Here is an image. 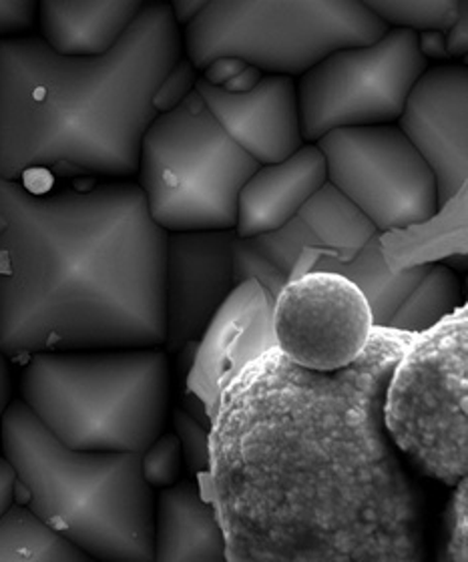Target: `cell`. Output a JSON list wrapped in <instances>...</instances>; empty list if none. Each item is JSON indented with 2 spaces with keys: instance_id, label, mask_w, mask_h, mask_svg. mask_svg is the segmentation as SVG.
I'll return each mask as SVG.
<instances>
[{
  "instance_id": "1",
  "label": "cell",
  "mask_w": 468,
  "mask_h": 562,
  "mask_svg": "<svg viewBox=\"0 0 468 562\" xmlns=\"http://www.w3.org/2000/svg\"><path fill=\"white\" fill-rule=\"evenodd\" d=\"M414 338L375 328L334 374L271 348L223 387L208 470L227 561L428 562L422 494L385 426Z\"/></svg>"
},
{
  "instance_id": "2",
  "label": "cell",
  "mask_w": 468,
  "mask_h": 562,
  "mask_svg": "<svg viewBox=\"0 0 468 562\" xmlns=\"http://www.w3.org/2000/svg\"><path fill=\"white\" fill-rule=\"evenodd\" d=\"M165 249L137 183L0 179V351L164 348Z\"/></svg>"
},
{
  "instance_id": "3",
  "label": "cell",
  "mask_w": 468,
  "mask_h": 562,
  "mask_svg": "<svg viewBox=\"0 0 468 562\" xmlns=\"http://www.w3.org/2000/svg\"><path fill=\"white\" fill-rule=\"evenodd\" d=\"M181 59L169 2H145L101 57H63L38 36L0 41V179L137 176L155 94Z\"/></svg>"
},
{
  "instance_id": "4",
  "label": "cell",
  "mask_w": 468,
  "mask_h": 562,
  "mask_svg": "<svg viewBox=\"0 0 468 562\" xmlns=\"http://www.w3.org/2000/svg\"><path fill=\"white\" fill-rule=\"evenodd\" d=\"M0 442L43 525L93 561L152 562L155 501L141 454L67 448L23 402L4 412Z\"/></svg>"
},
{
  "instance_id": "5",
  "label": "cell",
  "mask_w": 468,
  "mask_h": 562,
  "mask_svg": "<svg viewBox=\"0 0 468 562\" xmlns=\"http://www.w3.org/2000/svg\"><path fill=\"white\" fill-rule=\"evenodd\" d=\"M23 404L60 445L143 454L164 434L169 362L164 348L57 351L29 358Z\"/></svg>"
},
{
  "instance_id": "6",
  "label": "cell",
  "mask_w": 468,
  "mask_h": 562,
  "mask_svg": "<svg viewBox=\"0 0 468 562\" xmlns=\"http://www.w3.org/2000/svg\"><path fill=\"white\" fill-rule=\"evenodd\" d=\"M387 33L366 2L213 0L181 35L196 70L230 59L296 79L336 50L372 45Z\"/></svg>"
},
{
  "instance_id": "7",
  "label": "cell",
  "mask_w": 468,
  "mask_h": 562,
  "mask_svg": "<svg viewBox=\"0 0 468 562\" xmlns=\"http://www.w3.org/2000/svg\"><path fill=\"white\" fill-rule=\"evenodd\" d=\"M259 169L200 94L159 113L141 140V191L165 234L235 229L237 195Z\"/></svg>"
},
{
  "instance_id": "8",
  "label": "cell",
  "mask_w": 468,
  "mask_h": 562,
  "mask_svg": "<svg viewBox=\"0 0 468 562\" xmlns=\"http://www.w3.org/2000/svg\"><path fill=\"white\" fill-rule=\"evenodd\" d=\"M467 305L416 336L388 382L385 426L412 467L457 486L468 470Z\"/></svg>"
},
{
  "instance_id": "9",
  "label": "cell",
  "mask_w": 468,
  "mask_h": 562,
  "mask_svg": "<svg viewBox=\"0 0 468 562\" xmlns=\"http://www.w3.org/2000/svg\"><path fill=\"white\" fill-rule=\"evenodd\" d=\"M428 65L419 35L402 29L320 60L296 81L304 143L316 145L336 130L394 125Z\"/></svg>"
},
{
  "instance_id": "10",
  "label": "cell",
  "mask_w": 468,
  "mask_h": 562,
  "mask_svg": "<svg viewBox=\"0 0 468 562\" xmlns=\"http://www.w3.org/2000/svg\"><path fill=\"white\" fill-rule=\"evenodd\" d=\"M332 188L376 232L422 225L438 213L433 169L397 125L336 130L316 143Z\"/></svg>"
},
{
  "instance_id": "11",
  "label": "cell",
  "mask_w": 468,
  "mask_h": 562,
  "mask_svg": "<svg viewBox=\"0 0 468 562\" xmlns=\"http://www.w3.org/2000/svg\"><path fill=\"white\" fill-rule=\"evenodd\" d=\"M271 331L293 366L334 374L363 356L375 319L356 283L336 271H308L276 295Z\"/></svg>"
},
{
  "instance_id": "12",
  "label": "cell",
  "mask_w": 468,
  "mask_h": 562,
  "mask_svg": "<svg viewBox=\"0 0 468 562\" xmlns=\"http://www.w3.org/2000/svg\"><path fill=\"white\" fill-rule=\"evenodd\" d=\"M235 229L167 234L165 348L167 356L200 341L234 292Z\"/></svg>"
},
{
  "instance_id": "13",
  "label": "cell",
  "mask_w": 468,
  "mask_h": 562,
  "mask_svg": "<svg viewBox=\"0 0 468 562\" xmlns=\"http://www.w3.org/2000/svg\"><path fill=\"white\" fill-rule=\"evenodd\" d=\"M397 123L433 169L438 211L445 210L468 179L467 65H428L412 87Z\"/></svg>"
},
{
  "instance_id": "14",
  "label": "cell",
  "mask_w": 468,
  "mask_h": 562,
  "mask_svg": "<svg viewBox=\"0 0 468 562\" xmlns=\"http://www.w3.org/2000/svg\"><path fill=\"white\" fill-rule=\"evenodd\" d=\"M196 93L239 149L259 165L281 164L305 145L292 77L266 75L246 91H232L200 77Z\"/></svg>"
},
{
  "instance_id": "15",
  "label": "cell",
  "mask_w": 468,
  "mask_h": 562,
  "mask_svg": "<svg viewBox=\"0 0 468 562\" xmlns=\"http://www.w3.org/2000/svg\"><path fill=\"white\" fill-rule=\"evenodd\" d=\"M258 281L247 280L234 288L227 302L213 317L196 351V363L189 375V394L200 404L210 422L218 408L223 387L227 386L244 366L264 351L276 348L271 331V305Z\"/></svg>"
},
{
  "instance_id": "16",
  "label": "cell",
  "mask_w": 468,
  "mask_h": 562,
  "mask_svg": "<svg viewBox=\"0 0 468 562\" xmlns=\"http://www.w3.org/2000/svg\"><path fill=\"white\" fill-rule=\"evenodd\" d=\"M326 183V159L316 145H304L281 164L259 165L237 195L235 235L256 239L280 232Z\"/></svg>"
},
{
  "instance_id": "17",
  "label": "cell",
  "mask_w": 468,
  "mask_h": 562,
  "mask_svg": "<svg viewBox=\"0 0 468 562\" xmlns=\"http://www.w3.org/2000/svg\"><path fill=\"white\" fill-rule=\"evenodd\" d=\"M143 7L141 0H45L38 2L41 38L63 57H101L130 31Z\"/></svg>"
},
{
  "instance_id": "18",
  "label": "cell",
  "mask_w": 468,
  "mask_h": 562,
  "mask_svg": "<svg viewBox=\"0 0 468 562\" xmlns=\"http://www.w3.org/2000/svg\"><path fill=\"white\" fill-rule=\"evenodd\" d=\"M152 562H230L213 506L193 484L181 482L161 492Z\"/></svg>"
},
{
  "instance_id": "19",
  "label": "cell",
  "mask_w": 468,
  "mask_h": 562,
  "mask_svg": "<svg viewBox=\"0 0 468 562\" xmlns=\"http://www.w3.org/2000/svg\"><path fill=\"white\" fill-rule=\"evenodd\" d=\"M372 241L375 239H370L358 251V256L352 258V263H344V270L336 273L356 283L364 293L372 312L375 328H388L397 310L428 273L431 266H414L400 273H392L387 261L380 258L378 246L376 249L372 247Z\"/></svg>"
},
{
  "instance_id": "20",
  "label": "cell",
  "mask_w": 468,
  "mask_h": 562,
  "mask_svg": "<svg viewBox=\"0 0 468 562\" xmlns=\"http://www.w3.org/2000/svg\"><path fill=\"white\" fill-rule=\"evenodd\" d=\"M0 562H97L43 525L26 506L0 518Z\"/></svg>"
},
{
  "instance_id": "21",
  "label": "cell",
  "mask_w": 468,
  "mask_h": 562,
  "mask_svg": "<svg viewBox=\"0 0 468 562\" xmlns=\"http://www.w3.org/2000/svg\"><path fill=\"white\" fill-rule=\"evenodd\" d=\"M298 220H302L324 246L338 247L354 256L378 234L375 225L330 183L305 203Z\"/></svg>"
},
{
  "instance_id": "22",
  "label": "cell",
  "mask_w": 468,
  "mask_h": 562,
  "mask_svg": "<svg viewBox=\"0 0 468 562\" xmlns=\"http://www.w3.org/2000/svg\"><path fill=\"white\" fill-rule=\"evenodd\" d=\"M463 305L457 273L446 266H434L402 302L387 329L421 336L455 314Z\"/></svg>"
},
{
  "instance_id": "23",
  "label": "cell",
  "mask_w": 468,
  "mask_h": 562,
  "mask_svg": "<svg viewBox=\"0 0 468 562\" xmlns=\"http://www.w3.org/2000/svg\"><path fill=\"white\" fill-rule=\"evenodd\" d=\"M366 7L382 19L388 29L443 33L457 23L468 4L465 0H368Z\"/></svg>"
},
{
  "instance_id": "24",
  "label": "cell",
  "mask_w": 468,
  "mask_h": 562,
  "mask_svg": "<svg viewBox=\"0 0 468 562\" xmlns=\"http://www.w3.org/2000/svg\"><path fill=\"white\" fill-rule=\"evenodd\" d=\"M183 450L177 434H161L143 454L141 474L152 488H169L183 470Z\"/></svg>"
},
{
  "instance_id": "25",
  "label": "cell",
  "mask_w": 468,
  "mask_h": 562,
  "mask_svg": "<svg viewBox=\"0 0 468 562\" xmlns=\"http://www.w3.org/2000/svg\"><path fill=\"white\" fill-rule=\"evenodd\" d=\"M445 547L438 562H468V486L467 479L457 484V492L446 513Z\"/></svg>"
},
{
  "instance_id": "26",
  "label": "cell",
  "mask_w": 468,
  "mask_h": 562,
  "mask_svg": "<svg viewBox=\"0 0 468 562\" xmlns=\"http://www.w3.org/2000/svg\"><path fill=\"white\" fill-rule=\"evenodd\" d=\"M174 424L189 469L193 472L210 469V432L203 428V424L183 411L176 412Z\"/></svg>"
},
{
  "instance_id": "27",
  "label": "cell",
  "mask_w": 468,
  "mask_h": 562,
  "mask_svg": "<svg viewBox=\"0 0 468 562\" xmlns=\"http://www.w3.org/2000/svg\"><path fill=\"white\" fill-rule=\"evenodd\" d=\"M198 70L188 59H181L176 65V69L167 75L164 85L155 94V109L157 113H167L177 105H181L189 94L193 93L196 82H198Z\"/></svg>"
},
{
  "instance_id": "28",
  "label": "cell",
  "mask_w": 468,
  "mask_h": 562,
  "mask_svg": "<svg viewBox=\"0 0 468 562\" xmlns=\"http://www.w3.org/2000/svg\"><path fill=\"white\" fill-rule=\"evenodd\" d=\"M38 21L35 0H0V41L26 36Z\"/></svg>"
},
{
  "instance_id": "29",
  "label": "cell",
  "mask_w": 468,
  "mask_h": 562,
  "mask_svg": "<svg viewBox=\"0 0 468 562\" xmlns=\"http://www.w3.org/2000/svg\"><path fill=\"white\" fill-rule=\"evenodd\" d=\"M445 48L450 59L467 57L468 50V7L460 14L457 23L448 29L445 35Z\"/></svg>"
},
{
  "instance_id": "30",
  "label": "cell",
  "mask_w": 468,
  "mask_h": 562,
  "mask_svg": "<svg viewBox=\"0 0 468 562\" xmlns=\"http://www.w3.org/2000/svg\"><path fill=\"white\" fill-rule=\"evenodd\" d=\"M16 486H19V479L11 462L7 458H0V518L14 506Z\"/></svg>"
},
{
  "instance_id": "31",
  "label": "cell",
  "mask_w": 468,
  "mask_h": 562,
  "mask_svg": "<svg viewBox=\"0 0 468 562\" xmlns=\"http://www.w3.org/2000/svg\"><path fill=\"white\" fill-rule=\"evenodd\" d=\"M208 4V0H177V2H169L174 19L179 24V29L188 26V24L196 21V16L203 11V7Z\"/></svg>"
},
{
  "instance_id": "32",
  "label": "cell",
  "mask_w": 468,
  "mask_h": 562,
  "mask_svg": "<svg viewBox=\"0 0 468 562\" xmlns=\"http://www.w3.org/2000/svg\"><path fill=\"white\" fill-rule=\"evenodd\" d=\"M419 48H421L422 57L428 60V57L434 59H443V63H448V53L445 48V35L443 33H422L419 35Z\"/></svg>"
},
{
  "instance_id": "33",
  "label": "cell",
  "mask_w": 468,
  "mask_h": 562,
  "mask_svg": "<svg viewBox=\"0 0 468 562\" xmlns=\"http://www.w3.org/2000/svg\"><path fill=\"white\" fill-rule=\"evenodd\" d=\"M11 372H9V363L7 356L0 351V430H2V418L4 412L11 406Z\"/></svg>"
}]
</instances>
